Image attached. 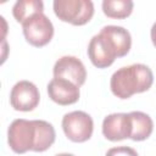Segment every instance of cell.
Returning a JSON list of instances; mask_svg holds the SVG:
<instances>
[{
  "label": "cell",
  "mask_w": 156,
  "mask_h": 156,
  "mask_svg": "<svg viewBox=\"0 0 156 156\" xmlns=\"http://www.w3.org/2000/svg\"><path fill=\"white\" fill-rule=\"evenodd\" d=\"M88 56L91 63L98 68H107L117 57L115 49L112 48L108 39L99 32V34L94 35L88 45Z\"/></svg>",
  "instance_id": "obj_8"
},
{
  "label": "cell",
  "mask_w": 156,
  "mask_h": 156,
  "mask_svg": "<svg viewBox=\"0 0 156 156\" xmlns=\"http://www.w3.org/2000/svg\"><path fill=\"white\" fill-rule=\"evenodd\" d=\"M100 33L108 39L117 54V57H123L129 52L132 46V37L126 28L119 26H105L101 28Z\"/></svg>",
  "instance_id": "obj_11"
},
{
  "label": "cell",
  "mask_w": 156,
  "mask_h": 156,
  "mask_svg": "<svg viewBox=\"0 0 156 156\" xmlns=\"http://www.w3.org/2000/svg\"><path fill=\"white\" fill-rule=\"evenodd\" d=\"M129 117L132 122L130 139L134 141L146 140L154 130V122L151 117L141 111H132L129 112Z\"/></svg>",
  "instance_id": "obj_12"
},
{
  "label": "cell",
  "mask_w": 156,
  "mask_h": 156,
  "mask_svg": "<svg viewBox=\"0 0 156 156\" xmlns=\"http://www.w3.org/2000/svg\"><path fill=\"white\" fill-rule=\"evenodd\" d=\"M46 89L49 98L61 106L76 104L80 96L79 87L63 78H52L48 83Z\"/></svg>",
  "instance_id": "obj_10"
},
{
  "label": "cell",
  "mask_w": 156,
  "mask_h": 156,
  "mask_svg": "<svg viewBox=\"0 0 156 156\" xmlns=\"http://www.w3.org/2000/svg\"><path fill=\"white\" fill-rule=\"evenodd\" d=\"M102 134L107 140L119 141L130 139L132 122L129 113H111L102 121Z\"/></svg>",
  "instance_id": "obj_9"
},
{
  "label": "cell",
  "mask_w": 156,
  "mask_h": 156,
  "mask_svg": "<svg viewBox=\"0 0 156 156\" xmlns=\"http://www.w3.org/2000/svg\"><path fill=\"white\" fill-rule=\"evenodd\" d=\"M54 12L62 22L84 26L94 16V4L90 0H55Z\"/></svg>",
  "instance_id": "obj_3"
},
{
  "label": "cell",
  "mask_w": 156,
  "mask_h": 156,
  "mask_svg": "<svg viewBox=\"0 0 156 156\" xmlns=\"http://www.w3.org/2000/svg\"><path fill=\"white\" fill-rule=\"evenodd\" d=\"M105 156H139L138 152L129 146H116L107 150Z\"/></svg>",
  "instance_id": "obj_15"
},
{
  "label": "cell",
  "mask_w": 156,
  "mask_h": 156,
  "mask_svg": "<svg viewBox=\"0 0 156 156\" xmlns=\"http://www.w3.org/2000/svg\"><path fill=\"white\" fill-rule=\"evenodd\" d=\"M55 128L43 119L17 118L12 121L7 129L9 146L16 154L27 151L44 152L55 143Z\"/></svg>",
  "instance_id": "obj_1"
},
{
  "label": "cell",
  "mask_w": 156,
  "mask_h": 156,
  "mask_svg": "<svg viewBox=\"0 0 156 156\" xmlns=\"http://www.w3.org/2000/svg\"><path fill=\"white\" fill-rule=\"evenodd\" d=\"M61 126L67 139L73 143H84L89 140L94 130L93 118L84 111H72L66 113Z\"/></svg>",
  "instance_id": "obj_4"
},
{
  "label": "cell",
  "mask_w": 156,
  "mask_h": 156,
  "mask_svg": "<svg viewBox=\"0 0 156 156\" xmlns=\"http://www.w3.org/2000/svg\"><path fill=\"white\" fill-rule=\"evenodd\" d=\"M150 37H151V41L154 44V46L156 48V22L152 24L151 30H150Z\"/></svg>",
  "instance_id": "obj_16"
},
{
  "label": "cell",
  "mask_w": 156,
  "mask_h": 156,
  "mask_svg": "<svg viewBox=\"0 0 156 156\" xmlns=\"http://www.w3.org/2000/svg\"><path fill=\"white\" fill-rule=\"evenodd\" d=\"M38 13H44V4L40 0H20L12 7V15L21 24Z\"/></svg>",
  "instance_id": "obj_13"
},
{
  "label": "cell",
  "mask_w": 156,
  "mask_h": 156,
  "mask_svg": "<svg viewBox=\"0 0 156 156\" xmlns=\"http://www.w3.org/2000/svg\"><path fill=\"white\" fill-rule=\"evenodd\" d=\"M55 156H74L73 154H67V152H63V154H57Z\"/></svg>",
  "instance_id": "obj_17"
},
{
  "label": "cell",
  "mask_w": 156,
  "mask_h": 156,
  "mask_svg": "<svg viewBox=\"0 0 156 156\" xmlns=\"http://www.w3.org/2000/svg\"><path fill=\"white\" fill-rule=\"evenodd\" d=\"M54 78H63L77 87H82L87 79L84 63L76 56H62L54 65Z\"/></svg>",
  "instance_id": "obj_7"
},
{
  "label": "cell",
  "mask_w": 156,
  "mask_h": 156,
  "mask_svg": "<svg viewBox=\"0 0 156 156\" xmlns=\"http://www.w3.org/2000/svg\"><path fill=\"white\" fill-rule=\"evenodd\" d=\"M22 30L26 40L35 48L45 46L54 37V24L44 13H38L22 23Z\"/></svg>",
  "instance_id": "obj_5"
},
{
  "label": "cell",
  "mask_w": 156,
  "mask_h": 156,
  "mask_svg": "<svg viewBox=\"0 0 156 156\" xmlns=\"http://www.w3.org/2000/svg\"><path fill=\"white\" fill-rule=\"evenodd\" d=\"M154 83L152 71L144 63L121 67L110 79V88L118 99H129L134 94L147 91Z\"/></svg>",
  "instance_id": "obj_2"
},
{
  "label": "cell",
  "mask_w": 156,
  "mask_h": 156,
  "mask_svg": "<svg viewBox=\"0 0 156 156\" xmlns=\"http://www.w3.org/2000/svg\"><path fill=\"white\" fill-rule=\"evenodd\" d=\"M40 101V94L37 85L29 80L17 82L10 93V104L16 111H33Z\"/></svg>",
  "instance_id": "obj_6"
},
{
  "label": "cell",
  "mask_w": 156,
  "mask_h": 156,
  "mask_svg": "<svg viewBox=\"0 0 156 156\" xmlns=\"http://www.w3.org/2000/svg\"><path fill=\"white\" fill-rule=\"evenodd\" d=\"M133 6L134 4L132 0H104L102 12L110 18L123 20L130 16L133 12Z\"/></svg>",
  "instance_id": "obj_14"
}]
</instances>
